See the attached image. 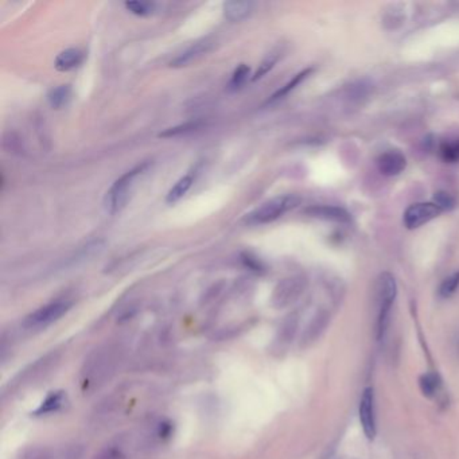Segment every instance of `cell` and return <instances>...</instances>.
<instances>
[{
	"label": "cell",
	"instance_id": "obj_1",
	"mask_svg": "<svg viewBox=\"0 0 459 459\" xmlns=\"http://www.w3.org/2000/svg\"><path fill=\"white\" fill-rule=\"evenodd\" d=\"M119 361L117 349L107 345L104 348L96 349L90 357L85 361L84 369H83V385L85 390L96 388L103 381L110 377V374L115 371V367Z\"/></svg>",
	"mask_w": 459,
	"mask_h": 459
},
{
	"label": "cell",
	"instance_id": "obj_2",
	"mask_svg": "<svg viewBox=\"0 0 459 459\" xmlns=\"http://www.w3.org/2000/svg\"><path fill=\"white\" fill-rule=\"evenodd\" d=\"M397 295V285L394 276L390 272H383L377 282V322H376V337L377 340H383L388 324H390V314L394 306V299Z\"/></svg>",
	"mask_w": 459,
	"mask_h": 459
},
{
	"label": "cell",
	"instance_id": "obj_3",
	"mask_svg": "<svg viewBox=\"0 0 459 459\" xmlns=\"http://www.w3.org/2000/svg\"><path fill=\"white\" fill-rule=\"evenodd\" d=\"M301 203V198L294 194H285L279 197L271 198L269 201L262 203L259 208L252 210L244 219L245 224L256 226L271 224L281 219L287 212L295 209Z\"/></svg>",
	"mask_w": 459,
	"mask_h": 459
},
{
	"label": "cell",
	"instance_id": "obj_4",
	"mask_svg": "<svg viewBox=\"0 0 459 459\" xmlns=\"http://www.w3.org/2000/svg\"><path fill=\"white\" fill-rule=\"evenodd\" d=\"M150 165H151L150 162L140 163L115 181V183L110 186V189L107 192V196H106V206L110 215L119 213L126 206L128 197H130V190L133 185V181L139 175L146 173V170L150 167Z\"/></svg>",
	"mask_w": 459,
	"mask_h": 459
},
{
	"label": "cell",
	"instance_id": "obj_5",
	"mask_svg": "<svg viewBox=\"0 0 459 459\" xmlns=\"http://www.w3.org/2000/svg\"><path fill=\"white\" fill-rule=\"evenodd\" d=\"M72 305L73 303L70 301H65V299H58V301L50 302L44 306L37 308L31 314H28L23 321V326L30 328V330L47 328L51 324L61 319L72 308Z\"/></svg>",
	"mask_w": 459,
	"mask_h": 459
},
{
	"label": "cell",
	"instance_id": "obj_6",
	"mask_svg": "<svg viewBox=\"0 0 459 459\" xmlns=\"http://www.w3.org/2000/svg\"><path fill=\"white\" fill-rule=\"evenodd\" d=\"M442 209L434 202H416L407 208L403 216L404 226L410 231L417 229L442 215Z\"/></svg>",
	"mask_w": 459,
	"mask_h": 459
},
{
	"label": "cell",
	"instance_id": "obj_7",
	"mask_svg": "<svg viewBox=\"0 0 459 459\" xmlns=\"http://www.w3.org/2000/svg\"><path fill=\"white\" fill-rule=\"evenodd\" d=\"M306 282L302 278H290L282 281L272 294V305L276 308H285L292 305L303 294Z\"/></svg>",
	"mask_w": 459,
	"mask_h": 459
},
{
	"label": "cell",
	"instance_id": "obj_8",
	"mask_svg": "<svg viewBox=\"0 0 459 459\" xmlns=\"http://www.w3.org/2000/svg\"><path fill=\"white\" fill-rule=\"evenodd\" d=\"M360 422L365 437L373 440L377 434L376 427V410H374V391L373 388H365L360 400Z\"/></svg>",
	"mask_w": 459,
	"mask_h": 459
},
{
	"label": "cell",
	"instance_id": "obj_9",
	"mask_svg": "<svg viewBox=\"0 0 459 459\" xmlns=\"http://www.w3.org/2000/svg\"><path fill=\"white\" fill-rule=\"evenodd\" d=\"M377 170L385 176H396L401 174L407 167V159L404 153L397 150H390L381 153L377 160Z\"/></svg>",
	"mask_w": 459,
	"mask_h": 459
},
{
	"label": "cell",
	"instance_id": "obj_10",
	"mask_svg": "<svg viewBox=\"0 0 459 459\" xmlns=\"http://www.w3.org/2000/svg\"><path fill=\"white\" fill-rule=\"evenodd\" d=\"M305 213L314 219L331 221L337 224H349L351 221V216L348 210L333 205H312L307 208Z\"/></svg>",
	"mask_w": 459,
	"mask_h": 459
},
{
	"label": "cell",
	"instance_id": "obj_11",
	"mask_svg": "<svg viewBox=\"0 0 459 459\" xmlns=\"http://www.w3.org/2000/svg\"><path fill=\"white\" fill-rule=\"evenodd\" d=\"M297 330H298V317L297 315H290L287 317L285 322L282 324V326L278 330V334L275 337L274 345L272 348L275 351H285L290 344L294 341L295 335H297Z\"/></svg>",
	"mask_w": 459,
	"mask_h": 459
},
{
	"label": "cell",
	"instance_id": "obj_12",
	"mask_svg": "<svg viewBox=\"0 0 459 459\" xmlns=\"http://www.w3.org/2000/svg\"><path fill=\"white\" fill-rule=\"evenodd\" d=\"M255 3L253 1H237V0H231V1H225L222 6L224 10V17L229 21V22H241L244 19H247L252 11H253Z\"/></svg>",
	"mask_w": 459,
	"mask_h": 459
},
{
	"label": "cell",
	"instance_id": "obj_13",
	"mask_svg": "<svg viewBox=\"0 0 459 459\" xmlns=\"http://www.w3.org/2000/svg\"><path fill=\"white\" fill-rule=\"evenodd\" d=\"M328 324V314L324 312V311L318 312L305 328V331L302 334V338H301V347L306 348L308 345H311L312 342H315L322 335V333L325 331Z\"/></svg>",
	"mask_w": 459,
	"mask_h": 459
},
{
	"label": "cell",
	"instance_id": "obj_14",
	"mask_svg": "<svg viewBox=\"0 0 459 459\" xmlns=\"http://www.w3.org/2000/svg\"><path fill=\"white\" fill-rule=\"evenodd\" d=\"M67 406V394L64 391H54L46 396L41 406L34 411V416H47L62 411Z\"/></svg>",
	"mask_w": 459,
	"mask_h": 459
},
{
	"label": "cell",
	"instance_id": "obj_15",
	"mask_svg": "<svg viewBox=\"0 0 459 459\" xmlns=\"http://www.w3.org/2000/svg\"><path fill=\"white\" fill-rule=\"evenodd\" d=\"M85 53L81 49H66L61 51L56 60H54V67L58 72H70L84 62Z\"/></svg>",
	"mask_w": 459,
	"mask_h": 459
},
{
	"label": "cell",
	"instance_id": "obj_16",
	"mask_svg": "<svg viewBox=\"0 0 459 459\" xmlns=\"http://www.w3.org/2000/svg\"><path fill=\"white\" fill-rule=\"evenodd\" d=\"M210 49H212V42H209V41L197 42V44L190 46L189 49H186L178 57H175L174 60L170 62V66L172 67H183V66H187L189 64H192L193 61L201 58L202 56H205Z\"/></svg>",
	"mask_w": 459,
	"mask_h": 459
},
{
	"label": "cell",
	"instance_id": "obj_17",
	"mask_svg": "<svg viewBox=\"0 0 459 459\" xmlns=\"http://www.w3.org/2000/svg\"><path fill=\"white\" fill-rule=\"evenodd\" d=\"M198 174V169H193L192 172H189L187 174L183 175L174 186L170 189V192L166 196V202L173 205L175 202H178L182 197H185V194L190 190V187L193 186L196 176Z\"/></svg>",
	"mask_w": 459,
	"mask_h": 459
},
{
	"label": "cell",
	"instance_id": "obj_18",
	"mask_svg": "<svg viewBox=\"0 0 459 459\" xmlns=\"http://www.w3.org/2000/svg\"><path fill=\"white\" fill-rule=\"evenodd\" d=\"M312 67H308V69H305V70H302V72H299L298 74H295L287 84H285L283 87H281V89H278L268 100H267V103L265 104H272V103H276V101H279V100H282V99H285V96L287 94H290L294 89H297V87H299L305 80H306L307 77L312 73Z\"/></svg>",
	"mask_w": 459,
	"mask_h": 459
},
{
	"label": "cell",
	"instance_id": "obj_19",
	"mask_svg": "<svg viewBox=\"0 0 459 459\" xmlns=\"http://www.w3.org/2000/svg\"><path fill=\"white\" fill-rule=\"evenodd\" d=\"M419 385L423 394L428 399H437L443 387L439 374L434 372L424 373L419 380Z\"/></svg>",
	"mask_w": 459,
	"mask_h": 459
},
{
	"label": "cell",
	"instance_id": "obj_20",
	"mask_svg": "<svg viewBox=\"0 0 459 459\" xmlns=\"http://www.w3.org/2000/svg\"><path fill=\"white\" fill-rule=\"evenodd\" d=\"M70 99H72V87L67 84L51 89L47 94V101L50 107L54 110L64 108L70 101Z\"/></svg>",
	"mask_w": 459,
	"mask_h": 459
},
{
	"label": "cell",
	"instance_id": "obj_21",
	"mask_svg": "<svg viewBox=\"0 0 459 459\" xmlns=\"http://www.w3.org/2000/svg\"><path fill=\"white\" fill-rule=\"evenodd\" d=\"M126 8L137 17H149L156 11V4L151 1H126Z\"/></svg>",
	"mask_w": 459,
	"mask_h": 459
},
{
	"label": "cell",
	"instance_id": "obj_22",
	"mask_svg": "<svg viewBox=\"0 0 459 459\" xmlns=\"http://www.w3.org/2000/svg\"><path fill=\"white\" fill-rule=\"evenodd\" d=\"M439 153L444 162L456 163L459 162V139L453 142H443L439 146Z\"/></svg>",
	"mask_w": 459,
	"mask_h": 459
},
{
	"label": "cell",
	"instance_id": "obj_23",
	"mask_svg": "<svg viewBox=\"0 0 459 459\" xmlns=\"http://www.w3.org/2000/svg\"><path fill=\"white\" fill-rule=\"evenodd\" d=\"M201 126H202L201 122H189V123L172 127V128H167V130L160 132L159 137H175V136H181V135H186L190 132L197 131Z\"/></svg>",
	"mask_w": 459,
	"mask_h": 459
},
{
	"label": "cell",
	"instance_id": "obj_24",
	"mask_svg": "<svg viewBox=\"0 0 459 459\" xmlns=\"http://www.w3.org/2000/svg\"><path fill=\"white\" fill-rule=\"evenodd\" d=\"M249 76H251V69L248 66L245 65V64H241V65L237 66L236 70L232 74L231 81H229V85H228L229 90H237V89H240L248 81Z\"/></svg>",
	"mask_w": 459,
	"mask_h": 459
},
{
	"label": "cell",
	"instance_id": "obj_25",
	"mask_svg": "<svg viewBox=\"0 0 459 459\" xmlns=\"http://www.w3.org/2000/svg\"><path fill=\"white\" fill-rule=\"evenodd\" d=\"M459 288V271L447 276L439 287V295L442 298L453 297Z\"/></svg>",
	"mask_w": 459,
	"mask_h": 459
},
{
	"label": "cell",
	"instance_id": "obj_26",
	"mask_svg": "<svg viewBox=\"0 0 459 459\" xmlns=\"http://www.w3.org/2000/svg\"><path fill=\"white\" fill-rule=\"evenodd\" d=\"M73 458L72 456H65V454H58L53 450L49 449H33L27 453H24L21 459H70Z\"/></svg>",
	"mask_w": 459,
	"mask_h": 459
},
{
	"label": "cell",
	"instance_id": "obj_27",
	"mask_svg": "<svg viewBox=\"0 0 459 459\" xmlns=\"http://www.w3.org/2000/svg\"><path fill=\"white\" fill-rule=\"evenodd\" d=\"M279 60V54L278 53H272L269 56H267L264 60H262V64L258 67V70L255 72V74L252 76V81H258L262 78L267 73H269L272 70V67L276 65Z\"/></svg>",
	"mask_w": 459,
	"mask_h": 459
},
{
	"label": "cell",
	"instance_id": "obj_28",
	"mask_svg": "<svg viewBox=\"0 0 459 459\" xmlns=\"http://www.w3.org/2000/svg\"><path fill=\"white\" fill-rule=\"evenodd\" d=\"M434 203H437V206L444 212V210H451L456 206L454 198L451 197L449 193L446 192H437L434 196Z\"/></svg>",
	"mask_w": 459,
	"mask_h": 459
},
{
	"label": "cell",
	"instance_id": "obj_29",
	"mask_svg": "<svg viewBox=\"0 0 459 459\" xmlns=\"http://www.w3.org/2000/svg\"><path fill=\"white\" fill-rule=\"evenodd\" d=\"M241 260L245 264V267H248L249 269H252L255 272H262V269H264V265H262V262L258 258H255L251 253H248V252L241 255Z\"/></svg>",
	"mask_w": 459,
	"mask_h": 459
},
{
	"label": "cell",
	"instance_id": "obj_30",
	"mask_svg": "<svg viewBox=\"0 0 459 459\" xmlns=\"http://www.w3.org/2000/svg\"><path fill=\"white\" fill-rule=\"evenodd\" d=\"M330 459H334V458H330Z\"/></svg>",
	"mask_w": 459,
	"mask_h": 459
}]
</instances>
